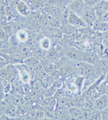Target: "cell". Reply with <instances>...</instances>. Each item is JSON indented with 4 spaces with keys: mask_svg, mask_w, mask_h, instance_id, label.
Segmentation results:
<instances>
[{
    "mask_svg": "<svg viewBox=\"0 0 108 120\" xmlns=\"http://www.w3.org/2000/svg\"><path fill=\"white\" fill-rule=\"evenodd\" d=\"M57 89L55 87H54L53 86H49V88H47L45 89V90L43 91V96L45 97H54L55 93L56 92Z\"/></svg>",
    "mask_w": 108,
    "mask_h": 120,
    "instance_id": "cell-29",
    "label": "cell"
},
{
    "mask_svg": "<svg viewBox=\"0 0 108 120\" xmlns=\"http://www.w3.org/2000/svg\"><path fill=\"white\" fill-rule=\"evenodd\" d=\"M63 25L62 21L60 17H54L52 18L51 22H50V27L54 28H60V27Z\"/></svg>",
    "mask_w": 108,
    "mask_h": 120,
    "instance_id": "cell-26",
    "label": "cell"
},
{
    "mask_svg": "<svg viewBox=\"0 0 108 120\" xmlns=\"http://www.w3.org/2000/svg\"><path fill=\"white\" fill-rule=\"evenodd\" d=\"M22 1H24V2H25L28 6H29V7H31L33 0H22Z\"/></svg>",
    "mask_w": 108,
    "mask_h": 120,
    "instance_id": "cell-34",
    "label": "cell"
},
{
    "mask_svg": "<svg viewBox=\"0 0 108 120\" xmlns=\"http://www.w3.org/2000/svg\"><path fill=\"white\" fill-rule=\"evenodd\" d=\"M108 107V94H103L96 98L95 101V109L99 111H102Z\"/></svg>",
    "mask_w": 108,
    "mask_h": 120,
    "instance_id": "cell-11",
    "label": "cell"
},
{
    "mask_svg": "<svg viewBox=\"0 0 108 120\" xmlns=\"http://www.w3.org/2000/svg\"><path fill=\"white\" fill-rule=\"evenodd\" d=\"M94 9L97 14V17L105 12H107L108 11V1L101 0L97 6H95Z\"/></svg>",
    "mask_w": 108,
    "mask_h": 120,
    "instance_id": "cell-15",
    "label": "cell"
},
{
    "mask_svg": "<svg viewBox=\"0 0 108 120\" xmlns=\"http://www.w3.org/2000/svg\"><path fill=\"white\" fill-rule=\"evenodd\" d=\"M23 102H24L23 98L20 95L15 94L14 96L12 97V104L14 105L16 107L22 105H24Z\"/></svg>",
    "mask_w": 108,
    "mask_h": 120,
    "instance_id": "cell-30",
    "label": "cell"
},
{
    "mask_svg": "<svg viewBox=\"0 0 108 120\" xmlns=\"http://www.w3.org/2000/svg\"><path fill=\"white\" fill-rule=\"evenodd\" d=\"M84 108V107H83ZM83 108L78 107H71L68 109V111L72 120H81L83 112Z\"/></svg>",
    "mask_w": 108,
    "mask_h": 120,
    "instance_id": "cell-18",
    "label": "cell"
},
{
    "mask_svg": "<svg viewBox=\"0 0 108 120\" xmlns=\"http://www.w3.org/2000/svg\"><path fill=\"white\" fill-rule=\"evenodd\" d=\"M97 19L102 21V22L108 23V11L105 12V13L102 14L101 15H100L99 16L97 17Z\"/></svg>",
    "mask_w": 108,
    "mask_h": 120,
    "instance_id": "cell-32",
    "label": "cell"
},
{
    "mask_svg": "<svg viewBox=\"0 0 108 120\" xmlns=\"http://www.w3.org/2000/svg\"><path fill=\"white\" fill-rule=\"evenodd\" d=\"M106 1H108V0H106Z\"/></svg>",
    "mask_w": 108,
    "mask_h": 120,
    "instance_id": "cell-36",
    "label": "cell"
},
{
    "mask_svg": "<svg viewBox=\"0 0 108 120\" xmlns=\"http://www.w3.org/2000/svg\"><path fill=\"white\" fill-rule=\"evenodd\" d=\"M16 11L22 16L27 18L31 13V10L27 4L22 0H19L16 8Z\"/></svg>",
    "mask_w": 108,
    "mask_h": 120,
    "instance_id": "cell-10",
    "label": "cell"
},
{
    "mask_svg": "<svg viewBox=\"0 0 108 120\" xmlns=\"http://www.w3.org/2000/svg\"><path fill=\"white\" fill-rule=\"evenodd\" d=\"M101 1V0H84L86 6L92 8H95V6H97Z\"/></svg>",
    "mask_w": 108,
    "mask_h": 120,
    "instance_id": "cell-31",
    "label": "cell"
},
{
    "mask_svg": "<svg viewBox=\"0 0 108 120\" xmlns=\"http://www.w3.org/2000/svg\"><path fill=\"white\" fill-rule=\"evenodd\" d=\"M101 112L102 115V120H108V107L102 110Z\"/></svg>",
    "mask_w": 108,
    "mask_h": 120,
    "instance_id": "cell-33",
    "label": "cell"
},
{
    "mask_svg": "<svg viewBox=\"0 0 108 120\" xmlns=\"http://www.w3.org/2000/svg\"><path fill=\"white\" fill-rule=\"evenodd\" d=\"M106 78H108V74H107V75H106V77H105Z\"/></svg>",
    "mask_w": 108,
    "mask_h": 120,
    "instance_id": "cell-35",
    "label": "cell"
},
{
    "mask_svg": "<svg viewBox=\"0 0 108 120\" xmlns=\"http://www.w3.org/2000/svg\"><path fill=\"white\" fill-rule=\"evenodd\" d=\"M4 114L8 116L10 119L17 118L18 116L17 114V107L12 103L5 107Z\"/></svg>",
    "mask_w": 108,
    "mask_h": 120,
    "instance_id": "cell-16",
    "label": "cell"
},
{
    "mask_svg": "<svg viewBox=\"0 0 108 120\" xmlns=\"http://www.w3.org/2000/svg\"><path fill=\"white\" fill-rule=\"evenodd\" d=\"M76 76H81L85 77V79L91 80L93 81H95L100 77L95 66L85 61L77 62L76 69Z\"/></svg>",
    "mask_w": 108,
    "mask_h": 120,
    "instance_id": "cell-1",
    "label": "cell"
},
{
    "mask_svg": "<svg viewBox=\"0 0 108 120\" xmlns=\"http://www.w3.org/2000/svg\"><path fill=\"white\" fill-rule=\"evenodd\" d=\"M68 23L72 24V26H75L76 28H77L78 29L86 27L88 26L86 24V22L82 20V18L79 15H78L75 13L71 12V11H70V14H69Z\"/></svg>",
    "mask_w": 108,
    "mask_h": 120,
    "instance_id": "cell-5",
    "label": "cell"
},
{
    "mask_svg": "<svg viewBox=\"0 0 108 120\" xmlns=\"http://www.w3.org/2000/svg\"><path fill=\"white\" fill-rule=\"evenodd\" d=\"M46 0H33L30 7L32 11H40L42 12L45 6Z\"/></svg>",
    "mask_w": 108,
    "mask_h": 120,
    "instance_id": "cell-21",
    "label": "cell"
},
{
    "mask_svg": "<svg viewBox=\"0 0 108 120\" xmlns=\"http://www.w3.org/2000/svg\"><path fill=\"white\" fill-rule=\"evenodd\" d=\"M88 120H102V115L101 111L97 109H93L91 110V112L88 116Z\"/></svg>",
    "mask_w": 108,
    "mask_h": 120,
    "instance_id": "cell-24",
    "label": "cell"
},
{
    "mask_svg": "<svg viewBox=\"0 0 108 120\" xmlns=\"http://www.w3.org/2000/svg\"><path fill=\"white\" fill-rule=\"evenodd\" d=\"M86 6L84 0H71L66 8L71 12L80 15Z\"/></svg>",
    "mask_w": 108,
    "mask_h": 120,
    "instance_id": "cell-4",
    "label": "cell"
},
{
    "mask_svg": "<svg viewBox=\"0 0 108 120\" xmlns=\"http://www.w3.org/2000/svg\"><path fill=\"white\" fill-rule=\"evenodd\" d=\"M99 75H107L108 72V60L99 59V60L94 65Z\"/></svg>",
    "mask_w": 108,
    "mask_h": 120,
    "instance_id": "cell-9",
    "label": "cell"
},
{
    "mask_svg": "<svg viewBox=\"0 0 108 120\" xmlns=\"http://www.w3.org/2000/svg\"><path fill=\"white\" fill-rule=\"evenodd\" d=\"M32 53H33V56L37 59L40 61H43V60H45V57H46V53L47 51L43 50L39 45H38L37 47H35V49H32Z\"/></svg>",
    "mask_w": 108,
    "mask_h": 120,
    "instance_id": "cell-17",
    "label": "cell"
},
{
    "mask_svg": "<svg viewBox=\"0 0 108 120\" xmlns=\"http://www.w3.org/2000/svg\"><path fill=\"white\" fill-rule=\"evenodd\" d=\"M28 114L30 115V117L32 120H43V119H45V111H44L43 107H42V109L33 108L31 111H29Z\"/></svg>",
    "mask_w": 108,
    "mask_h": 120,
    "instance_id": "cell-12",
    "label": "cell"
},
{
    "mask_svg": "<svg viewBox=\"0 0 108 120\" xmlns=\"http://www.w3.org/2000/svg\"><path fill=\"white\" fill-rule=\"evenodd\" d=\"M16 70L13 64H8L5 67L0 69V80H9L12 78H14V72Z\"/></svg>",
    "mask_w": 108,
    "mask_h": 120,
    "instance_id": "cell-6",
    "label": "cell"
},
{
    "mask_svg": "<svg viewBox=\"0 0 108 120\" xmlns=\"http://www.w3.org/2000/svg\"><path fill=\"white\" fill-rule=\"evenodd\" d=\"M71 0H47L45 7H62L66 8Z\"/></svg>",
    "mask_w": 108,
    "mask_h": 120,
    "instance_id": "cell-14",
    "label": "cell"
},
{
    "mask_svg": "<svg viewBox=\"0 0 108 120\" xmlns=\"http://www.w3.org/2000/svg\"><path fill=\"white\" fill-rule=\"evenodd\" d=\"M60 30L62 32V33L65 35H70L76 32H77L78 30V29L75 26H72V24H70L69 23L63 24L61 27H60Z\"/></svg>",
    "mask_w": 108,
    "mask_h": 120,
    "instance_id": "cell-19",
    "label": "cell"
},
{
    "mask_svg": "<svg viewBox=\"0 0 108 120\" xmlns=\"http://www.w3.org/2000/svg\"><path fill=\"white\" fill-rule=\"evenodd\" d=\"M92 27L95 32L101 33L108 32V23L102 22L98 19L96 20V22L93 24Z\"/></svg>",
    "mask_w": 108,
    "mask_h": 120,
    "instance_id": "cell-13",
    "label": "cell"
},
{
    "mask_svg": "<svg viewBox=\"0 0 108 120\" xmlns=\"http://www.w3.org/2000/svg\"><path fill=\"white\" fill-rule=\"evenodd\" d=\"M39 45L43 50L47 51L52 47V41L50 38L44 36L39 40Z\"/></svg>",
    "mask_w": 108,
    "mask_h": 120,
    "instance_id": "cell-20",
    "label": "cell"
},
{
    "mask_svg": "<svg viewBox=\"0 0 108 120\" xmlns=\"http://www.w3.org/2000/svg\"><path fill=\"white\" fill-rule=\"evenodd\" d=\"M56 104H57V100L54 97H45L40 101V106L43 107L53 106V105H55Z\"/></svg>",
    "mask_w": 108,
    "mask_h": 120,
    "instance_id": "cell-22",
    "label": "cell"
},
{
    "mask_svg": "<svg viewBox=\"0 0 108 120\" xmlns=\"http://www.w3.org/2000/svg\"><path fill=\"white\" fill-rule=\"evenodd\" d=\"M29 113V110L24 105L17 107V114L18 117H24Z\"/></svg>",
    "mask_w": 108,
    "mask_h": 120,
    "instance_id": "cell-28",
    "label": "cell"
},
{
    "mask_svg": "<svg viewBox=\"0 0 108 120\" xmlns=\"http://www.w3.org/2000/svg\"><path fill=\"white\" fill-rule=\"evenodd\" d=\"M39 61H39L37 59H36L34 56H31L30 57L26 58L25 60H24L23 64H24L27 66H29V67H31V68H32L36 64H37Z\"/></svg>",
    "mask_w": 108,
    "mask_h": 120,
    "instance_id": "cell-27",
    "label": "cell"
},
{
    "mask_svg": "<svg viewBox=\"0 0 108 120\" xmlns=\"http://www.w3.org/2000/svg\"><path fill=\"white\" fill-rule=\"evenodd\" d=\"M84 51L73 47H66L63 49V55L69 60L79 62L82 61Z\"/></svg>",
    "mask_w": 108,
    "mask_h": 120,
    "instance_id": "cell-2",
    "label": "cell"
},
{
    "mask_svg": "<svg viewBox=\"0 0 108 120\" xmlns=\"http://www.w3.org/2000/svg\"><path fill=\"white\" fill-rule=\"evenodd\" d=\"M16 36L20 43H25L28 39V32L25 29H20L18 30L16 33Z\"/></svg>",
    "mask_w": 108,
    "mask_h": 120,
    "instance_id": "cell-23",
    "label": "cell"
},
{
    "mask_svg": "<svg viewBox=\"0 0 108 120\" xmlns=\"http://www.w3.org/2000/svg\"><path fill=\"white\" fill-rule=\"evenodd\" d=\"M66 8L57 7V6L45 7L42 12L43 14L49 15L50 16L53 17V18H54V17H59L62 14V12L64 11Z\"/></svg>",
    "mask_w": 108,
    "mask_h": 120,
    "instance_id": "cell-8",
    "label": "cell"
},
{
    "mask_svg": "<svg viewBox=\"0 0 108 120\" xmlns=\"http://www.w3.org/2000/svg\"><path fill=\"white\" fill-rule=\"evenodd\" d=\"M79 16L89 26H92L97 20V14L94 8L92 7L86 6Z\"/></svg>",
    "mask_w": 108,
    "mask_h": 120,
    "instance_id": "cell-3",
    "label": "cell"
},
{
    "mask_svg": "<svg viewBox=\"0 0 108 120\" xmlns=\"http://www.w3.org/2000/svg\"><path fill=\"white\" fill-rule=\"evenodd\" d=\"M99 59V56L96 52L92 51H85L82 61H85L86 63L95 65Z\"/></svg>",
    "mask_w": 108,
    "mask_h": 120,
    "instance_id": "cell-7",
    "label": "cell"
},
{
    "mask_svg": "<svg viewBox=\"0 0 108 120\" xmlns=\"http://www.w3.org/2000/svg\"><path fill=\"white\" fill-rule=\"evenodd\" d=\"M95 101L96 98L92 97H86L85 100V105L84 107L89 109H95Z\"/></svg>",
    "mask_w": 108,
    "mask_h": 120,
    "instance_id": "cell-25",
    "label": "cell"
}]
</instances>
